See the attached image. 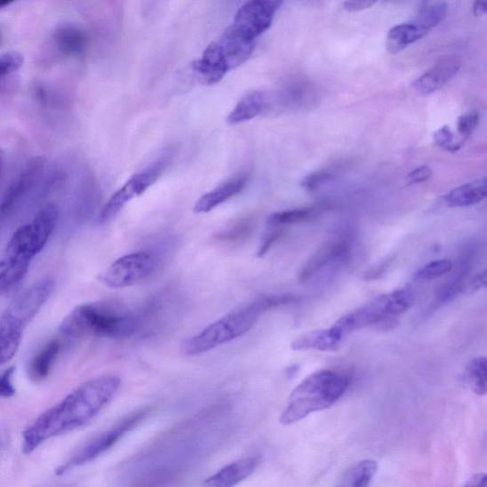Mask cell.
Returning <instances> with one entry per match:
<instances>
[{"instance_id":"cell-21","label":"cell","mask_w":487,"mask_h":487,"mask_svg":"<svg viewBox=\"0 0 487 487\" xmlns=\"http://www.w3.org/2000/svg\"><path fill=\"white\" fill-rule=\"evenodd\" d=\"M24 330L20 322L5 315L0 319V365L7 363L16 356Z\"/></svg>"},{"instance_id":"cell-37","label":"cell","mask_w":487,"mask_h":487,"mask_svg":"<svg viewBox=\"0 0 487 487\" xmlns=\"http://www.w3.org/2000/svg\"><path fill=\"white\" fill-rule=\"evenodd\" d=\"M333 174L326 170H321L307 175L301 186L307 192H315L321 186L332 180Z\"/></svg>"},{"instance_id":"cell-18","label":"cell","mask_w":487,"mask_h":487,"mask_svg":"<svg viewBox=\"0 0 487 487\" xmlns=\"http://www.w3.org/2000/svg\"><path fill=\"white\" fill-rule=\"evenodd\" d=\"M343 333L332 326L330 329H322L308 331L291 343L294 351L318 350L323 353H334L340 348L344 339Z\"/></svg>"},{"instance_id":"cell-31","label":"cell","mask_w":487,"mask_h":487,"mask_svg":"<svg viewBox=\"0 0 487 487\" xmlns=\"http://www.w3.org/2000/svg\"><path fill=\"white\" fill-rule=\"evenodd\" d=\"M453 269V263L450 259H438L431 261L420 269H418L414 275V279L418 281H430L446 275H449Z\"/></svg>"},{"instance_id":"cell-29","label":"cell","mask_w":487,"mask_h":487,"mask_svg":"<svg viewBox=\"0 0 487 487\" xmlns=\"http://www.w3.org/2000/svg\"><path fill=\"white\" fill-rule=\"evenodd\" d=\"M28 269L6 259L0 260V294L17 286L28 273Z\"/></svg>"},{"instance_id":"cell-42","label":"cell","mask_w":487,"mask_h":487,"mask_svg":"<svg viewBox=\"0 0 487 487\" xmlns=\"http://www.w3.org/2000/svg\"><path fill=\"white\" fill-rule=\"evenodd\" d=\"M486 270H483V273L479 274L477 276L473 278L469 283V288L471 291H477L486 287Z\"/></svg>"},{"instance_id":"cell-32","label":"cell","mask_w":487,"mask_h":487,"mask_svg":"<svg viewBox=\"0 0 487 487\" xmlns=\"http://www.w3.org/2000/svg\"><path fill=\"white\" fill-rule=\"evenodd\" d=\"M252 224L249 220H244L227 228L216 236V240L225 244L239 243L245 240L251 234Z\"/></svg>"},{"instance_id":"cell-10","label":"cell","mask_w":487,"mask_h":487,"mask_svg":"<svg viewBox=\"0 0 487 487\" xmlns=\"http://www.w3.org/2000/svg\"><path fill=\"white\" fill-rule=\"evenodd\" d=\"M354 250V237L337 236L323 244L304 264L299 280L306 283L327 269L340 267L348 262Z\"/></svg>"},{"instance_id":"cell-8","label":"cell","mask_w":487,"mask_h":487,"mask_svg":"<svg viewBox=\"0 0 487 487\" xmlns=\"http://www.w3.org/2000/svg\"><path fill=\"white\" fill-rule=\"evenodd\" d=\"M148 410H141L128 415L116 426L105 430L86 442L71 456L69 459L57 469L58 475H63L80 466L86 465L100 457L124 437L127 432L137 427L146 417Z\"/></svg>"},{"instance_id":"cell-22","label":"cell","mask_w":487,"mask_h":487,"mask_svg":"<svg viewBox=\"0 0 487 487\" xmlns=\"http://www.w3.org/2000/svg\"><path fill=\"white\" fill-rule=\"evenodd\" d=\"M486 179L459 186L443 196L444 204L450 208H465L479 204L486 197Z\"/></svg>"},{"instance_id":"cell-23","label":"cell","mask_w":487,"mask_h":487,"mask_svg":"<svg viewBox=\"0 0 487 487\" xmlns=\"http://www.w3.org/2000/svg\"><path fill=\"white\" fill-rule=\"evenodd\" d=\"M61 350V343L59 339L48 342L30 363L28 373L31 380L40 383L49 376L53 363L58 359Z\"/></svg>"},{"instance_id":"cell-25","label":"cell","mask_w":487,"mask_h":487,"mask_svg":"<svg viewBox=\"0 0 487 487\" xmlns=\"http://www.w3.org/2000/svg\"><path fill=\"white\" fill-rule=\"evenodd\" d=\"M53 40L60 51L67 56L80 55L86 48L87 36L73 24H63L56 29Z\"/></svg>"},{"instance_id":"cell-16","label":"cell","mask_w":487,"mask_h":487,"mask_svg":"<svg viewBox=\"0 0 487 487\" xmlns=\"http://www.w3.org/2000/svg\"><path fill=\"white\" fill-rule=\"evenodd\" d=\"M260 464V458L247 457L224 467L204 482V487H236L250 478Z\"/></svg>"},{"instance_id":"cell-20","label":"cell","mask_w":487,"mask_h":487,"mask_svg":"<svg viewBox=\"0 0 487 487\" xmlns=\"http://www.w3.org/2000/svg\"><path fill=\"white\" fill-rule=\"evenodd\" d=\"M269 108V98L265 92H251L246 94L229 113L227 124L237 125L244 122L250 121L263 113Z\"/></svg>"},{"instance_id":"cell-6","label":"cell","mask_w":487,"mask_h":487,"mask_svg":"<svg viewBox=\"0 0 487 487\" xmlns=\"http://www.w3.org/2000/svg\"><path fill=\"white\" fill-rule=\"evenodd\" d=\"M414 303L409 290H398L378 296L377 299L342 316L333 326L343 335L364 328L390 322L408 311Z\"/></svg>"},{"instance_id":"cell-4","label":"cell","mask_w":487,"mask_h":487,"mask_svg":"<svg viewBox=\"0 0 487 487\" xmlns=\"http://www.w3.org/2000/svg\"><path fill=\"white\" fill-rule=\"evenodd\" d=\"M348 387L349 379L339 372L321 371L309 375L291 392L280 424L291 426L311 413L330 409L344 396Z\"/></svg>"},{"instance_id":"cell-43","label":"cell","mask_w":487,"mask_h":487,"mask_svg":"<svg viewBox=\"0 0 487 487\" xmlns=\"http://www.w3.org/2000/svg\"><path fill=\"white\" fill-rule=\"evenodd\" d=\"M465 487H487V477L485 475H476L469 479Z\"/></svg>"},{"instance_id":"cell-5","label":"cell","mask_w":487,"mask_h":487,"mask_svg":"<svg viewBox=\"0 0 487 487\" xmlns=\"http://www.w3.org/2000/svg\"><path fill=\"white\" fill-rule=\"evenodd\" d=\"M59 220V210L48 205L28 224L19 228L9 240L4 259L28 267L36 255L44 251Z\"/></svg>"},{"instance_id":"cell-17","label":"cell","mask_w":487,"mask_h":487,"mask_svg":"<svg viewBox=\"0 0 487 487\" xmlns=\"http://www.w3.org/2000/svg\"><path fill=\"white\" fill-rule=\"evenodd\" d=\"M192 68L202 84L206 85L218 84L229 72L216 42L211 44L202 57L193 62Z\"/></svg>"},{"instance_id":"cell-9","label":"cell","mask_w":487,"mask_h":487,"mask_svg":"<svg viewBox=\"0 0 487 487\" xmlns=\"http://www.w3.org/2000/svg\"><path fill=\"white\" fill-rule=\"evenodd\" d=\"M168 158L155 162L143 171L135 173L108 201L99 214L98 222L105 224L111 221L128 204L130 201L144 194L152 187L168 166Z\"/></svg>"},{"instance_id":"cell-27","label":"cell","mask_w":487,"mask_h":487,"mask_svg":"<svg viewBox=\"0 0 487 487\" xmlns=\"http://www.w3.org/2000/svg\"><path fill=\"white\" fill-rule=\"evenodd\" d=\"M465 381L477 395H485L487 391V359L479 356L470 360L465 369Z\"/></svg>"},{"instance_id":"cell-34","label":"cell","mask_w":487,"mask_h":487,"mask_svg":"<svg viewBox=\"0 0 487 487\" xmlns=\"http://www.w3.org/2000/svg\"><path fill=\"white\" fill-rule=\"evenodd\" d=\"M480 122V114L477 111H470L459 117L457 121L458 139L463 144L469 139Z\"/></svg>"},{"instance_id":"cell-33","label":"cell","mask_w":487,"mask_h":487,"mask_svg":"<svg viewBox=\"0 0 487 487\" xmlns=\"http://www.w3.org/2000/svg\"><path fill=\"white\" fill-rule=\"evenodd\" d=\"M466 287V280L453 275L449 281L443 283L438 290L436 294L437 305H443L452 301L459 293L465 291Z\"/></svg>"},{"instance_id":"cell-36","label":"cell","mask_w":487,"mask_h":487,"mask_svg":"<svg viewBox=\"0 0 487 487\" xmlns=\"http://www.w3.org/2000/svg\"><path fill=\"white\" fill-rule=\"evenodd\" d=\"M23 62V57L17 52H9L0 56V77L17 72Z\"/></svg>"},{"instance_id":"cell-12","label":"cell","mask_w":487,"mask_h":487,"mask_svg":"<svg viewBox=\"0 0 487 487\" xmlns=\"http://www.w3.org/2000/svg\"><path fill=\"white\" fill-rule=\"evenodd\" d=\"M55 285V281L50 278L37 281L11 303L4 315L19 321L26 328L46 304Z\"/></svg>"},{"instance_id":"cell-26","label":"cell","mask_w":487,"mask_h":487,"mask_svg":"<svg viewBox=\"0 0 487 487\" xmlns=\"http://www.w3.org/2000/svg\"><path fill=\"white\" fill-rule=\"evenodd\" d=\"M377 469L378 465L374 459H363L345 473L338 487H369Z\"/></svg>"},{"instance_id":"cell-14","label":"cell","mask_w":487,"mask_h":487,"mask_svg":"<svg viewBox=\"0 0 487 487\" xmlns=\"http://www.w3.org/2000/svg\"><path fill=\"white\" fill-rule=\"evenodd\" d=\"M45 162L42 157H36L29 162L20 177L12 183L0 203V219L10 214L20 200L30 191L36 181L42 174Z\"/></svg>"},{"instance_id":"cell-3","label":"cell","mask_w":487,"mask_h":487,"mask_svg":"<svg viewBox=\"0 0 487 487\" xmlns=\"http://www.w3.org/2000/svg\"><path fill=\"white\" fill-rule=\"evenodd\" d=\"M142 327L140 315L111 302H92L75 307L60 324L68 338L99 337L129 339Z\"/></svg>"},{"instance_id":"cell-11","label":"cell","mask_w":487,"mask_h":487,"mask_svg":"<svg viewBox=\"0 0 487 487\" xmlns=\"http://www.w3.org/2000/svg\"><path fill=\"white\" fill-rule=\"evenodd\" d=\"M281 5L282 3L275 0H252L238 10L232 27L243 36L255 40L272 26Z\"/></svg>"},{"instance_id":"cell-44","label":"cell","mask_w":487,"mask_h":487,"mask_svg":"<svg viewBox=\"0 0 487 487\" xmlns=\"http://www.w3.org/2000/svg\"><path fill=\"white\" fill-rule=\"evenodd\" d=\"M473 11H475V15L476 17H483L487 12V2L485 0H479L473 6Z\"/></svg>"},{"instance_id":"cell-1","label":"cell","mask_w":487,"mask_h":487,"mask_svg":"<svg viewBox=\"0 0 487 487\" xmlns=\"http://www.w3.org/2000/svg\"><path fill=\"white\" fill-rule=\"evenodd\" d=\"M120 386V379L114 375L80 385L24 431L23 452L30 454L45 441L87 425L114 399Z\"/></svg>"},{"instance_id":"cell-45","label":"cell","mask_w":487,"mask_h":487,"mask_svg":"<svg viewBox=\"0 0 487 487\" xmlns=\"http://www.w3.org/2000/svg\"><path fill=\"white\" fill-rule=\"evenodd\" d=\"M12 4V2H7V0H0V8H4Z\"/></svg>"},{"instance_id":"cell-24","label":"cell","mask_w":487,"mask_h":487,"mask_svg":"<svg viewBox=\"0 0 487 487\" xmlns=\"http://www.w3.org/2000/svg\"><path fill=\"white\" fill-rule=\"evenodd\" d=\"M427 34V32L415 21L396 25L388 32L387 48L392 53H398L423 38Z\"/></svg>"},{"instance_id":"cell-38","label":"cell","mask_w":487,"mask_h":487,"mask_svg":"<svg viewBox=\"0 0 487 487\" xmlns=\"http://www.w3.org/2000/svg\"><path fill=\"white\" fill-rule=\"evenodd\" d=\"M282 234V228L267 226V231L265 232L260 241V245L259 247V251H257V256H265L268 252V251L272 249L276 241L281 237Z\"/></svg>"},{"instance_id":"cell-30","label":"cell","mask_w":487,"mask_h":487,"mask_svg":"<svg viewBox=\"0 0 487 487\" xmlns=\"http://www.w3.org/2000/svg\"><path fill=\"white\" fill-rule=\"evenodd\" d=\"M448 12V5L444 3L427 4L419 13L415 22L427 33L439 25Z\"/></svg>"},{"instance_id":"cell-40","label":"cell","mask_w":487,"mask_h":487,"mask_svg":"<svg viewBox=\"0 0 487 487\" xmlns=\"http://www.w3.org/2000/svg\"><path fill=\"white\" fill-rule=\"evenodd\" d=\"M433 175L432 170L428 166H420L414 169L408 174V181L411 184H419L428 181Z\"/></svg>"},{"instance_id":"cell-7","label":"cell","mask_w":487,"mask_h":487,"mask_svg":"<svg viewBox=\"0 0 487 487\" xmlns=\"http://www.w3.org/2000/svg\"><path fill=\"white\" fill-rule=\"evenodd\" d=\"M158 265L157 256L151 251H137L120 257L99 275L103 285L111 289L130 288L151 277Z\"/></svg>"},{"instance_id":"cell-15","label":"cell","mask_w":487,"mask_h":487,"mask_svg":"<svg viewBox=\"0 0 487 487\" xmlns=\"http://www.w3.org/2000/svg\"><path fill=\"white\" fill-rule=\"evenodd\" d=\"M216 44L229 71L245 63L254 50V40L243 36L232 26L225 31Z\"/></svg>"},{"instance_id":"cell-28","label":"cell","mask_w":487,"mask_h":487,"mask_svg":"<svg viewBox=\"0 0 487 487\" xmlns=\"http://www.w3.org/2000/svg\"><path fill=\"white\" fill-rule=\"evenodd\" d=\"M315 209H296L283 211L269 215L267 220V226L283 228L287 226L300 224L314 220L316 216Z\"/></svg>"},{"instance_id":"cell-2","label":"cell","mask_w":487,"mask_h":487,"mask_svg":"<svg viewBox=\"0 0 487 487\" xmlns=\"http://www.w3.org/2000/svg\"><path fill=\"white\" fill-rule=\"evenodd\" d=\"M293 295L262 296L234 309L204 330L186 338L181 344V353L188 357L198 356L232 342L249 332L270 309L296 303Z\"/></svg>"},{"instance_id":"cell-19","label":"cell","mask_w":487,"mask_h":487,"mask_svg":"<svg viewBox=\"0 0 487 487\" xmlns=\"http://www.w3.org/2000/svg\"><path fill=\"white\" fill-rule=\"evenodd\" d=\"M247 182L246 175H239V177L216 187L212 191L198 199L194 208L195 212L208 213L218 208L223 203L239 195L245 188Z\"/></svg>"},{"instance_id":"cell-35","label":"cell","mask_w":487,"mask_h":487,"mask_svg":"<svg viewBox=\"0 0 487 487\" xmlns=\"http://www.w3.org/2000/svg\"><path fill=\"white\" fill-rule=\"evenodd\" d=\"M435 144L443 150L450 153H457L464 145L456 137L450 126H443L435 133Z\"/></svg>"},{"instance_id":"cell-39","label":"cell","mask_w":487,"mask_h":487,"mask_svg":"<svg viewBox=\"0 0 487 487\" xmlns=\"http://www.w3.org/2000/svg\"><path fill=\"white\" fill-rule=\"evenodd\" d=\"M13 374H15V369L13 368H9L0 373V398L7 399L16 395Z\"/></svg>"},{"instance_id":"cell-13","label":"cell","mask_w":487,"mask_h":487,"mask_svg":"<svg viewBox=\"0 0 487 487\" xmlns=\"http://www.w3.org/2000/svg\"><path fill=\"white\" fill-rule=\"evenodd\" d=\"M462 60L457 56L441 59L430 69L413 83L414 89L423 96L437 92L459 73Z\"/></svg>"},{"instance_id":"cell-41","label":"cell","mask_w":487,"mask_h":487,"mask_svg":"<svg viewBox=\"0 0 487 487\" xmlns=\"http://www.w3.org/2000/svg\"><path fill=\"white\" fill-rule=\"evenodd\" d=\"M375 4V2H369V0H367V2H346L343 6L347 12H359L369 9Z\"/></svg>"},{"instance_id":"cell-46","label":"cell","mask_w":487,"mask_h":487,"mask_svg":"<svg viewBox=\"0 0 487 487\" xmlns=\"http://www.w3.org/2000/svg\"><path fill=\"white\" fill-rule=\"evenodd\" d=\"M2 168H3V156H2V152H0V173H2Z\"/></svg>"}]
</instances>
